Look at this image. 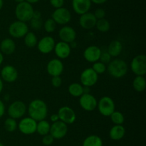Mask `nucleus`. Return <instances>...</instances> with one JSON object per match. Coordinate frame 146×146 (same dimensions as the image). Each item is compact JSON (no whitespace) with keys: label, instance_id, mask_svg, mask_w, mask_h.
I'll list each match as a JSON object with an SVG mask.
<instances>
[{"label":"nucleus","instance_id":"a878e982","mask_svg":"<svg viewBox=\"0 0 146 146\" xmlns=\"http://www.w3.org/2000/svg\"><path fill=\"white\" fill-rule=\"evenodd\" d=\"M68 91L73 97H80L84 94V86L81 83L73 82L68 86Z\"/></svg>","mask_w":146,"mask_h":146},{"label":"nucleus","instance_id":"09e8293b","mask_svg":"<svg viewBox=\"0 0 146 146\" xmlns=\"http://www.w3.org/2000/svg\"><path fill=\"white\" fill-rule=\"evenodd\" d=\"M4 54H3L2 53L0 52V65H1V64L3 63V62H4Z\"/></svg>","mask_w":146,"mask_h":146},{"label":"nucleus","instance_id":"f03ea898","mask_svg":"<svg viewBox=\"0 0 146 146\" xmlns=\"http://www.w3.org/2000/svg\"><path fill=\"white\" fill-rule=\"evenodd\" d=\"M128 70V64L125 61L122 59L116 58L108 63L106 71H108V74L113 78L119 79L127 74Z\"/></svg>","mask_w":146,"mask_h":146},{"label":"nucleus","instance_id":"9d476101","mask_svg":"<svg viewBox=\"0 0 146 146\" xmlns=\"http://www.w3.org/2000/svg\"><path fill=\"white\" fill-rule=\"evenodd\" d=\"M98 80V74L91 67L85 69L80 75L81 84L84 87H93L96 84Z\"/></svg>","mask_w":146,"mask_h":146},{"label":"nucleus","instance_id":"6e6552de","mask_svg":"<svg viewBox=\"0 0 146 146\" xmlns=\"http://www.w3.org/2000/svg\"><path fill=\"white\" fill-rule=\"evenodd\" d=\"M37 122L33 118L29 117H25L21 118V120L18 123L19 130L22 134L26 135H30L36 131Z\"/></svg>","mask_w":146,"mask_h":146},{"label":"nucleus","instance_id":"4be33fe9","mask_svg":"<svg viewBox=\"0 0 146 146\" xmlns=\"http://www.w3.org/2000/svg\"><path fill=\"white\" fill-rule=\"evenodd\" d=\"M16 50V43L13 39L5 38L0 43V52L3 54H13Z\"/></svg>","mask_w":146,"mask_h":146},{"label":"nucleus","instance_id":"58836bf2","mask_svg":"<svg viewBox=\"0 0 146 146\" xmlns=\"http://www.w3.org/2000/svg\"><path fill=\"white\" fill-rule=\"evenodd\" d=\"M51 84L54 87H59L62 84V79L61 76H55L51 78Z\"/></svg>","mask_w":146,"mask_h":146},{"label":"nucleus","instance_id":"473e14b6","mask_svg":"<svg viewBox=\"0 0 146 146\" xmlns=\"http://www.w3.org/2000/svg\"><path fill=\"white\" fill-rule=\"evenodd\" d=\"M56 23L54 21L52 18H48L44 21V24H43V27H44V30L46 31L47 33H53L56 29Z\"/></svg>","mask_w":146,"mask_h":146},{"label":"nucleus","instance_id":"ea45409f","mask_svg":"<svg viewBox=\"0 0 146 146\" xmlns=\"http://www.w3.org/2000/svg\"><path fill=\"white\" fill-rule=\"evenodd\" d=\"M49 2L54 9L61 8L64 5V0H49Z\"/></svg>","mask_w":146,"mask_h":146},{"label":"nucleus","instance_id":"2f4dec72","mask_svg":"<svg viewBox=\"0 0 146 146\" xmlns=\"http://www.w3.org/2000/svg\"><path fill=\"white\" fill-rule=\"evenodd\" d=\"M111 120L114 125H123L125 121L123 114L120 111H115L110 115Z\"/></svg>","mask_w":146,"mask_h":146},{"label":"nucleus","instance_id":"f704fd0d","mask_svg":"<svg viewBox=\"0 0 146 146\" xmlns=\"http://www.w3.org/2000/svg\"><path fill=\"white\" fill-rule=\"evenodd\" d=\"M30 26L33 29L35 30H40L43 27V22L42 19H36V18H31V19L29 21Z\"/></svg>","mask_w":146,"mask_h":146},{"label":"nucleus","instance_id":"37998d69","mask_svg":"<svg viewBox=\"0 0 146 146\" xmlns=\"http://www.w3.org/2000/svg\"><path fill=\"white\" fill-rule=\"evenodd\" d=\"M108 0H91V3H94L95 4H98V5H100V4H103L104 3H106Z\"/></svg>","mask_w":146,"mask_h":146},{"label":"nucleus","instance_id":"6ab92c4d","mask_svg":"<svg viewBox=\"0 0 146 146\" xmlns=\"http://www.w3.org/2000/svg\"><path fill=\"white\" fill-rule=\"evenodd\" d=\"M57 58L60 60H65L68 58L71 53V47L69 44L60 41L56 43L54 50Z\"/></svg>","mask_w":146,"mask_h":146},{"label":"nucleus","instance_id":"72a5a7b5","mask_svg":"<svg viewBox=\"0 0 146 146\" xmlns=\"http://www.w3.org/2000/svg\"><path fill=\"white\" fill-rule=\"evenodd\" d=\"M91 68L99 75V74H102L106 72L107 65L104 64V63L101 62L97 61L96 62L93 63Z\"/></svg>","mask_w":146,"mask_h":146},{"label":"nucleus","instance_id":"5701e85b","mask_svg":"<svg viewBox=\"0 0 146 146\" xmlns=\"http://www.w3.org/2000/svg\"><path fill=\"white\" fill-rule=\"evenodd\" d=\"M125 135V128L122 125H114L109 131V137L113 140H120Z\"/></svg>","mask_w":146,"mask_h":146},{"label":"nucleus","instance_id":"f257e3e1","mask_svg":"<svg viewBox=\"0 0 146 146\" xmlns=\"http://www.w3.org/2000/svg\"><path fill=\"white\" fill-rule=\"evenodd\" d=\"M29 116L36 121L45 120L48 115V106L41 99H35L30 102L27 107Z\"/></svg>","mask_w":146,"mask_h":146},{"label":"nucleus","instance_id":"603ef678","mask_svg":"<svg viewBox=\"0 0 146 146\" xmlns=\"http://www.w3.org/2000/svg\"><path fill=\"white\" fill-rule=\"evenodd\" d=\"M0 146H4V144H3V143H0Z\"/></svg>","mask_w":146,"mask_h":146},{"label":"nucleus","instance_id":"2eb2a0df","mask_svg":"<svg viewBox=\"0 0 146 146\" xmlns=\"http://www.w3.org/2000/svg\"><path fill=\"white\" fill-rule=\"evenodd\" d=\"M64 70V63L61 60L58 58H54L49 60L47 63L46 71L47 73L51 77L61 76Z\"/></svg>","mask_w":146,"mask_h":146},{"label":"nucleus","instance_id":"393cba45","mask_svg":"<svg viewBox=\"0 0 146 146\" xmlns=\"http://www.w3.org/2000/svg\"><path fill=\"white\" fill-rule=\"evenodd\" d=\"M104 143L101 137L96 135H91L84 139L82 146H103Z\"/></svg>","mask_w":146,"mask_h":146},{"label":"nucleus","instance_id":"f3484780","mask_svg":"<svg viewBox=\"0 0 146 146\" xmlns=\"http://www.w3.org/2000/svg\"><path fill=\"white\" fill-rule=\"evenodd\" d=\"M76 31L73 27L68 25H64L58 31V37L61 41L66 42L68 44L76 41Z\"/></svg>","mask_w":146,"mask_h":146},{"label":"nucleus","instance_id":"7c9ffc66","mask_svg":"<svg viewBox=\"0 0 146 146\" xmlns=\"http://www.w3.org/2000/svg\"><path fill=\"white\" fill-rule=\"evenodd\" d=\"M4 126L5 130L9 133H13L18 128V123L15 119L11 117H7L4 123Z\"/></svg>","mask_w":146,"mask_h":146},{"label":"nucleus","instance_id":"c9c22d12","mask_svg":"<svg viewBox=\"0 0 146 146\" xmlns=\"http://www.w3.org/2000/svg\"><path fill=\"white\" fill-rule=\"evenodd\" d=\"M112 57L108 54V52H101V57H100L99 61L104 63L105 64H108L111 61Z\"/></svg>","mask_w":146,"mask_h":146},{"label":"nucleus","instance_id":"4468645a","mask_svg":"<svg viewBox=\"0 0 146 146\" xmlns=\"http://www.w3.org/2000/svg\"><path fill=\"white\" fill-rule=\"evenodd\" d=\"M98 100L91 93L83 94L79 97V104L81 108L87 112H92L97 108Z\"/></svg>","mask_w":146,"mask_h":146},{"label":"nucleus","instance_id":"aec40b11","mask_svg":"<svg viewBox=\"0 0 146 146\" xmlns=\"http://www.w3.org/2000/svg\"><path fill=\"white\" fill-rule=\"evenodd\" d=\"M97 19L94 16V13L88 12L80 15L79 24L83 29L87 30H90L94 29L96 27Z\"/></svg>","mask_w":146,"mask_h":146},{"label":"nucleus","instance_id":"de8ad7c7","mask_svg":"<svg viewBox=\"0 0 146 146\" xmlns=\"http://www.w3.org/2000/svg\"><path fill=\"white\" fill-rule=\"evenodd\" d=\"M90 93V87H84V94H88Z\"/></svg>","mask_w":146,"mask_h":146},{"label":"nucleus","instance_id":"bb28decb","mask_svg":"<svg viewBox=\"0 0 146 146\" xmlns=\"http://www.w3.org/2000/svg\"><path fill=\"white\" fill-rule=\"evenodd\" d=\"M50 127H51V124L46 119L40 120V121L37 122L36 133H37L41 136L46 135L47 134H49Z\"/></svg>","mask_w":146,"mask_h":146},{"label":"nucleus","instance_id":"a18cd8bd","mask_svg":"<svg viewBox=\"0 0 146 146\" xmlns=\"http://www.w3.org/2000/svg\"><path fill=\"white\" fill-rule=\"evenodd\" d=\"M3 89H4V81H3L1 79V77H0V94H1V92H2Z\"/></svg>","mask_w":146,"mask_h":146},{"label":"nucleus","instance_id":"8fccbe9b","mask_svg":"<svg viewBox=\"0 0 146 146\" xmlns=\"http://www.w3.org/2000/svg\"><path fill=\"white\" fill-rule=\"evenodd\" d=\"M3 6H4V0H0V10L2 9Z\"/></svg>","mask_w":146,"mask_h":146},{"label":"nucleus","instance_id":"1a4fd4ad","mask_svg":"<svg viewBox=\"0 0 146 146\" xmlns=\"http://www.w3.org/2000/svg\"><path fill=\"white\" fill-rule=\"evenodd\" d=\"M51 18L56 23V24L60 25H66L71 20V11L65 7L55 9L51 14Z\"/></svg>","mask_w":146,"mask_h":146},{"label":"nucleus","instance_id":"dca6fc26","mask_svg":"<svg viewBox=\"0 0 146 146\" xmlns=\"http://www.w3.org/2000/svg\"><path fill=\"white\" fill-rule=\"evenodd\" d=\"M18 71L14 66L7 64L1 70V79L6 82L12 83L18 78Z\"/></svg>","mask_w":146,"mask_h":146},{"label":"nucleus","instance_id":"f8f14e48","mask_svg":"<svg viewBox=\"0 0 146 146\" xmlns=\"http://www.w3.org/2000/svg\"><path fill=\"white\" fill-rule=\"evenodd\" d=\"M68 133V125L63 122L58 121L54 122L51 124L49 134L54 139L59 140L65 137Z\"/></svg>","mask_w":146,"mask_h":146},{"label":"nucleus","instance_id":"b1692460","mask_svg":"<svg viewBox=\"0 0 146 146\" xmlns=\"http://www.w3.org/2000/svg\"><path fill=\"white\" fill-rule=\"evenodd\" d=\"M123 51V44L119 40H113L108 44L107 52L112 57H117Z\"/></svg>","mask_w":146,"mask_h":146},{"label":"nucleus","instance_id":"a19ab883","mask_svg":"<svg viewBox=\"0 0 146 146\" xmlns=\"http://www.w3.org/2000/svg\"><path fill=\"white\" fill-rule=\"evenodd\" d=\"M5 104H4V102L0 99V118H1L4 116V113H5Z\"/></svg>","mask_w":146,"mask_h":146},{"label":"nucleus","instance_id":"cd10ccee","mask_svg":"<svg viewBox=\"0 0 146 146\" xmlns=\"http://www.w3.org/2000/svg\"><path fill=\"white\" fill-rule=\"evenodd\" d=\"M133 87L138 92H143L145 90L146 81L144 76H136L133 81Z\"/></svg>","mask_w":146,"mask_h":146},{"label":"nucleus","instance_id":"c85d7f7f","mask_svg":"<svg viewBox=\"0 0 146 146\" xmlns=\"http://www.w3.org/2000/svg\"><path fill=\"white\" fill-rule=\"evenodd\" d=\"M24 42L27 47L32 48V47H36L37 45L38 39H37L36 35L34 32L29 31L24 37Z\"/></svg>","mask_w":146,"mask_h":146},{"label":"nucleus","instance_id":"20e7f679","mask_svg":"<svg viewBox=\"0 0 146 146\" xmlns=\"http://www.w3.org/2000/svg\"><path fill=\"white\" fill-rule=\"evenodd\" d=\"M97 109L101 115L104 117H110V115L115 110V102L109 96H104L98 101Z\"/></svg>","mask_w":146,"mask_h":146},{"label":"nucleus","instance_id":"9b49d317","mask_svg":"<svg viewBox=\"0 0 146 146\" xmlns=\"http://www.w3.org/2000/svg\"><path fill=\"white\" fill-rule=\"evenodd\" d=\"M58 117L60 121L66 123V125H71L75 123L76 120V114L75 111L68 106H63L58 110Z\"/></svg>","mask_w":146,"mask_h":146},{"label":"nucleus","instance_id":"412c9836","mask_svg":"<svg viewBox=\"0 0 146 146\" xmlns=\"http://www.w3.org/2000/svg\"><path fill=\"white\" fill-rule=\"evenodd\" d=\"M72 1V8L74 12L78 15L89 11L91 7V0H71Z\"/></svg>","mask_w":146,"mask_h":146},{"label":"nucleus","instance_id":"79ce46f5","mask_svg":"<svg viewBox=\"0 0 146 146\" xmlns=\"http://www.w3.org/2000/svg\"><path fill=\"white\" fill-rule=\"evenodd\" d=\"M50 120L52 123H54V122H56L59 120V117H58V115L57 113H55V114H52L51 116H50Z\"/></svg>","mask_w":146,"mask_h":146},{"label":"nucleus","instance_id":"a211bd4d","mask_svg":"<svg viewBox=\"0 0 146 146\" xmlns=\"http://www.w3.org/2000/svg\"><path fill=\"white\" fill-rule=\"evenodd\" d=\"M101 52H102V50L98 46H88L84 50V57L88 62L94 63L97 61H99Z\"/></svg>","mask_w":146,"mask_h":146},{"label":"nucleus","instance_id":"e433bc0d","mask_svg":"<svg viewBox=\"0 0 146 146\" xmlns=\"http://www.w3.org/2000/svg\"><path fill=\"white\" fill-rule=\"evenodd\" d=\"M55 139L52 137L50 134H47L46 135H44L42 137V142L43 145L45 146H50L54 143V141Z\"/></svg>","mask_w":146,"mask_h":146},{"label":"nucleus","instance_id":"3c124183","mask_svg":"<svg viewBox=\"0 0 146 146\" xmlns=\"http://www.w3.org/2000/svg\"><path fill=\"white\" fill-rule=\"evenodd\" d=\"M14 1L17 2V4H19V3H21L23 2V1H25V0H14Z\"/></svg>","mask_w":146,"mask_h":146},{"label":"nucleus","instance_id":"ddd939ff","mask_svg":"<svg viewBox=\"0 0 146 146\" xmlns=\"http://www.w3.org/2000/svg\"><path fill=\"white\" fill-rule=\"evenodd\" d=\"M55 40L51 36H44L38 40L37 43L38 50L44 54H47L54 51L55 47Z\"/></svg>","mask_w":146,"mask_h":146},{"label":"nucleus","instance_id":"c03bdc74","mask_svg":"<svg viewBox=\"0 0 146 146\" xmlns=\"http://www.w3.org/2000/svg\"><path fill=\"white\" fill-rule=\"evenodd\" d=\"M32 18L36 19H40L41 18V13L39 11H34L33 13V17Z\"/></svg>","mask_w":146,"mask_h":146},{"label":"nucleus","instance_id":"49530a36","mask_svg":"<svg viewBox=\"0 0 146 146\" xmlns=\"http://www.w3.org/2000/svg\"><path fill=\"white\" fill-rule=\"evenodd\" d=\"M40 0H25V1H27V2L29 3V4H36V3L38 2Z\"/></svg>","mask_w":146,"mask_h":146},{"label":"nucleus","instance_id":"c756f323","mask_svg":"<svg viewBox=\"0 0 146 146\" xmlns=\"http://www.w3.org/2000/svg\"><path fill=\"white\" fill-rule=\"evenodd\" d=\"M95 27L100 32L106 33L109 31L110 28H111V24L108 19L104 18L101 19H97Z\"/></svg>","mask_w":146,"mask_h":146},{"label":"nucleus","instance_id":"0eeeda50","mask_svg":"<svg viewBox=\"0 0 146 146\" xmlns=\"http://www.w3.org/2000/svg\"><path fill=\"white\" fill-rule=\"evenodd\" d=\"M131 70L136 76H145L146 74V56L138 54L133 58L131 62Z\"/></svg>","mask_w":146,"mask_h":146},{"label":"nucleus","instance_id":"7ed1b4c3","mask_svg":"<svg viewBox=\"0 0 146 146\" xmlns=\"http://www.w3.org/2000/svg\"><path fill=\"white\" fill-rule=\"evenodd\" d=\"M34 10L32 7V4L23 1L21 3H19L15 7V16L17 20L24 21L27 23L33 17V13Z\"/></svg>","mask_w":146,"mask_h":146},{"label":"nucleus","instance_id":"4c0bfd02","mask_svg":"<svg viewBox=\"0 0 146 146\" xmlns=\"http://www.w3.org/2000/svg\"><path fill=\"white\" fill-rule=\"evenodd\" d=\"M94 14L97 19H101L105 18L106 13L103 8H98L95 10Z\"/></svg>","mask_w":146,"mask_h":146},{"label":"nucleus","instance_id":"39448f33","mask_svg":"<svg viewBox=\"0 0 146 146\" xmlns=\"http://www.w3.org/2000/svg\"><path fill=\"white\" fill-rule=\"evenodd\" d=\"M27 112V104L21 100H16L13 102L9 104L7 109L9 117L15 120L22 118Z\"/></svg>","mask_w":146,"mask_h":146},{"label":"nucleus","instance_id":"423d86ee","mask_svg":"<svg viewBox=\"0 0 146 146\" xmlns=\"http://www.w3.org/2000/svg\"><path fill=\"white\" fill-rule=\"evenodd\" d=\"M9 35L14 39L24 38V36L29 32L28 24L24 21L17 20L11 23L8 29Z\"/></svg>","mask_w":146,"mask_h":146}]
</instances>
